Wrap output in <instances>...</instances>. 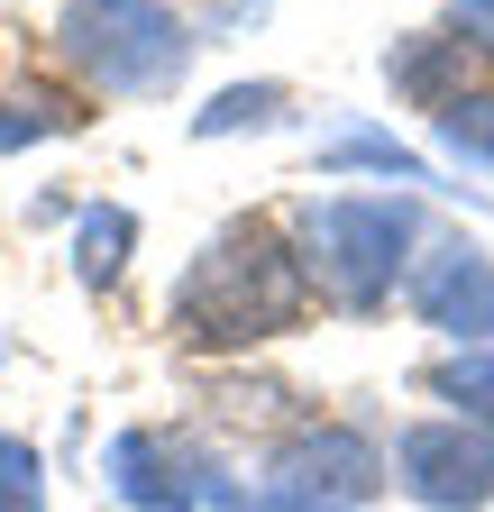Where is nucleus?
Listing matches in <instances>:
<instances>
[{
	"label": "nucleus",
	"instance_id": "obj_13",
	"mask_svg": "<svg viewBox=\"0 0 494 512\" xmlns=\"http://www.w3.org/2000/svg\"><path fill=\"white\" fill-rule=\"evenodd\" d=\"M129 238H138L129 211H83V284H119V266H129Z\"/></svg>",
	"mask_w": 494,
	"mask_h": 512
},
{
	"label": "nucleus",
	"instance_id": "obj_2",
	"mask_svg": "<svg viewBox=\"0 0 494 512\" xmlns=\"http://www.w3.org/2000/svg\"><path fill=\"white\" fill-rule=\"evenodd\" d=\"M302 266L312 284L339 302V311H376L394 302V284L412 275V247H421V211L412 202H376V192H339V202H312L302 211Z\"/></svg>",
	"mask_w": 494,
	"mask_h": 512
},
{
	"label": "nucleus",
	"instance_id": "obj_3",
	"mask_svg": "<svg viewBox=\"0 0 494 512\" xmlns=\"http://www.w3.org/2000/svg\"><path fill=\"white\" fill-rule=\"evenodd\" d=\"M55 37H65V55L119 101L174 92L183 64H193V28H183L165 0H65Z\"/></svg>",
	"mask_w": 494,
	"mask_h": 512
},
{
	"label": "nucleus",
	"instance_id": "obj_14",
	"mask_svg": "<svg viewBox=\"0 0 494 512\" xmlns=\"http://www.w3.org/2000/svg\"><path fill=\"white\" fill-rule=\"evenodd\" d=\"M0 512H46V458L28 439H0Z\"/></svg>",
	"mask_w": 494,
	"mask_h": 512
},
{
	"label": "nucleus",
	"instance_id": "obj_9",
	"mask_svg": "<svg viewBox=\"0 0 494 512\" xmlns=\"http://www.w3.org/2000/svg\"><path fill=\"white\" fill-rule=\"evenodd\" d=\"M321 165L330 174L366 165V174H394V183H430V156H412L403 138H385V128H339V138L321 147Z\"/></svg>",
	"mask_w": 494,
	"mask_h": 512
},
{
	"label": "nucleus",
	"instance_id": "obj_5",
	"mask_svg": "<svg viewBox=\"0 0 494 512\" xmlns=\"http://www.w3.org/2000/svg\"><path fill=\"white\" fill-rule=\"evenodd\" d=\"M394 485L430 512H485L494 503V430L485 421H412L394 439Z\"/></svg>",
	"mask_w": 494,
	"mask_h": 512
},
{
	"label": "nucleus",
	"instance_id": "obj_6",
	"mask_svg": "<svg viewBox=\"0 0 494 512\" xmlns=\"http://www.w3.org/2000/svg\"><path fill=\"white\" fill-rule=\"evenodd\" d=\"M110 485H119V503H138V512H202V503L238 512V494H247V485H229L202 448L174 439V430H119L110 439Z\"/></svg>",
	"mask_w": 494,
	"mask_h": 512
},
{
	"label": "nucleus",
	"instance_id": "obj_12",
	"mask_svg": "<svg viewBox=\"0 0 494 512\" xmlns=\"http://www.w3.org/2000/svg\"><path fill=\"white\" fill-rule=\"evenodd\" d=\"M284 119V83H238V92H220L193 128L202 138H229V128H275Z\"/></svg>",
	"mask_w": 494,
	"mask_h": 512
},
{
	"label": "nucleus",
	"instance_id": "obj_15",
	"mask_svg": "<svg viewBox=\"0 0 494 512\" xmlns=\"http://www.w3.org/2000/svg\"><path fill=\"white\" fill-rule=\"evenodd\" d=\"M449 37H458V46H485V55H494V0H458V10H449Z\"/></svg>",
	"mask_w": 494,
	"mask_h": 512
},
{
	"label": "nucleus",
	"instance_id": "obj_7",
	"mask_svg": "<svg viewBox=\"0 0 494 512\" xmlns=\"http://www.w3.org/2000/svg\"><path fill=\"white\" fill-rule=\"evenodd\" d=\"M412 311L458 348H494V256L476 238H430L412 256Z\"/></svg>",
	"mask_w": 494,
	"mask_h": 512
},
{
	"label": "nucleus",
	"instance_id": "obj_11",
	"mask_svg": "<svg viewBox=\"0 0 494 512\" xmlns=\"http://www.w3.org/2000/svg\"><path fill=\"white\" fill-rule=\"evenodd\" d=\"M440 147H449L458 165L494 174V92H467V101H449V110H440Z\"/></svg>",
	"mask_w": 494,
	"mask_h": 512
},
{
	"label": "nucleus",
	"instance_id": "obj_10",
	"mask_svg": "<svg viewBox=\"0 0 494 512\" xmlns=\"http://www.w3.org/2000/svg\"><path fill=\"white\" fill-rule=\"evenodd\" d=\"M430 394L458 403V421H485V430H494V348H458V357H440V366H430Z\"/></svg>",
	"mask_w": 494,
	"mask_h": 512
},
{
	"label": "nucleus",
	"instance_id": "obj_4",
	"mask_svg": "<svg viewBox=\"0 0 494 512\" xmlns=\"http://www.w3.org/2000/svg\"><path fill=\"white\" fill-rule=\"evenodd\" d=\"M394 467H385V448L348 430V421H321V430H302L275 448V467L257 494H238V512H357L366 494H376Z\"/></svg>",
	"mask_w": 494,
	"mask_h": 512
},
{
	"label": "nucleus",
	"instance_id": "obj_1",
	"mask_svg": "<svg viewBox=\"0 0 494 512\" xmlns=\"http://www.w3.org/2000/svg\"><path fill=\"white\" fill-rule=\"evenodd\" d=\"M302 302H312V266L275 220H229L174 284V339L183 348H257L284 339Z\"/></svg>",
	"mask_w": 494,
	"mask_h": 512
},
{
	"label": "nucleus",
	"instance_id": "obj_8",
	"mask_svg": "<svg viewBox=\"0 0 494 512\" xmlns=\"http://www.w3.org/2000/svg\"><path fill=\"white\" fill-rule=\"evenodd\" d=\"M449 55H458V37H403V46L385 55V74H394L412 101H430V119H440L449 101H467V83H449Z\"/></svg>",
	"mask_w": 494,
	"mask_h": 512
}]
</instances>
